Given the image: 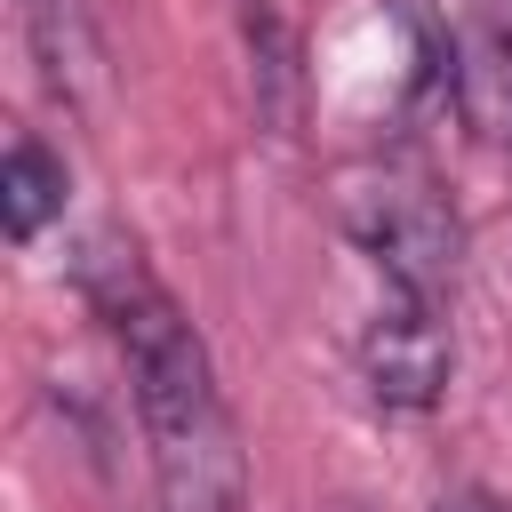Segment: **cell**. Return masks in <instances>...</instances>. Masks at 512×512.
<instances>
[{
  "label": "cell",
  "mask_w": 512,
  "mask_h": 512,
  "mask_svg": "<svg viewBox=\"0 0 512 512\" xmlns=\"http://www.w3.org/2000/svg\"><path fill=\"white\" fill-rule=\"evenodd\" d=\"M448 368H456V352H448L440 304H424V296H400V288H392V304H384V312L368 320V336H360V376H368L376 408L424 416V408L448 392Z\"/></svg>",
  "instance_id": "3"
},
{
  "label": "cell",
  "mask_w": 512,
  "mask_h": 512,
  "mask_svg": "<svg viewBox=\"0 0 512 512\" xmlns=\"http://www.w3.org/2000/svg\"><path fill=\"white\" fill-rule=\"evenodd\" d=\"M24 32H32V56L48 72V88L64 104H88L96 72H104V48H96V24L80 0H24Z\"/></svg>",
  "instance_id": "4"
},
{
  "label": "cell",
  "mask_w": 512,
  "mask_h": 512,
  "mask_svg": "<svg viewBox=\"0 0 512 512\" xmlns=\"http://www.w3.org/2000/svg\"><path fill=\"white\" fill-rule=\"evenodd\" d=\"M440 512H512V504L488 496V488H456V496H440Z\"/></svg>",
  "instance_id": "7"
},
{
  "label": "cell",
  "mask_w": 512,
  "mask_h": 512,
  "mask_svg": "<svg viewBox=\"0 0 512 512\" xmlns=\"http://www.w3.org/2000/svg\"><path fill=\"white\" fill-rule=\"evenodd\" d=\"M488 80H496V120L512 128V0H504V24L488 40Z\"/></svg>",
  "instance_id": "6"
},
{
  "label": "cell",
  "mask_w": 512,
  "mask_h": 512,
  "mask_svg": "<svg viewBox=\"0 0 512 512\" xmlns=\"http://www.w3.org/2000/svg\"><path fill=\"white\" fill-rule=\"evenodd\" d=\"M344 224L360 232V248L384 264V280L400 296H424L440 304L448 280H456V208L440 200V184L424 168H360L344 176Z\"/></svg>",
  "instance_id": "2"
},
{
  "label": "cell",
  "mask_w": 512,
  "mask_h": 512,
  "mask_svg": "<svg viewBox=\"0 0 512 512\" xmlns=\"http://www.w3.org/2000/svg\"><path fill=\"white\" fill-rule=\"evenodd\" d=\"M112 312V336L128 352L136 376V416L152 440V472H160V504L168 512H240L248 496V464L232 440V416L216 400V368L192 336V320L128 264L120 288H96Z\"/></svg>",
  "instance_id": "1"
},
{
  "label": "cell",
  "mask_w": 512,
  "mask_h": 512,
  "mask_svg": "<svg viewBox=\"0 0 512 512\" xmlns=\"http://www.w3.org/2000/svg\"><path fill=\"white\" fill-rule=\"evenodd\" d=\"M56 208H64V160L48 144L16 136L8 160H0V224H8V240H40V224Z\"/></svg>",
  "instance_id": "5"
}]
</instances>
